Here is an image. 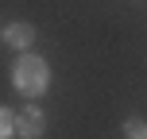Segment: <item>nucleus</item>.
Returning a JSON list of instances; mask_svg holds the SVG:
<instances>
[{"label": "nucleus", "mask_w": 147, "mask_h": 139, "mask_svg": "<svg viewBox=\"0 0 147 139\" xmlns=\"http://www.w3.org/2000/svg\"><path fill=\"white\" fill-rule=\"evenodd\" d=\"M12 81H16V89H20L23 97H39L51 85V66H47L39 54H23L12 66Z\"/></svg>", "instance_id": "1"}, {"label": "nucleus", "mask_w": 147, "mask_h": 139, "mask_svg": "<svg viewBox=\"0 0 147 139\" xmlns=\"http://www.w3.org/2000/svg\"><path fill=\"white\" fill-rule=\"evenodd\" d=\"M43 128H47V120H43V112H39L35 104H27L23 112H16V132H20L23 139H39Z\"/></svg>", "instance_id": "2"}, {"label": "nucleus", "mask_w": 147, "mask_h": 139, "mask_svg": "<svg viewBox=\"0 0 147 139\" xmlns=\"http://www.w3.org/2000/svg\"><path fill=\"white\" fill-rule=\"evenodd\" d=\"M4 39H8L12 46H20V50H23V46H31V39H35V27H31L27 19H20V23H8Z\"/></svg>", "instance_id": "3"}, {"label": "nucleus", "mask_w": 147, "mask_h": 139, "mask_svg": "<svg viewBox=\"0 0 147 139\" xmlns=\"http://www.w3.org/2000/svg\"><path fill=\"white\" fill-rule=\"evenodd\" d=\"M124 135L128 139H147V124H143V120H128V124H124Z\"/></svg>", "instance_id": "4"}, {"label": "nucleus", "mask_w": 147, "mask_h": 139, "mask_svg": "<svg viewBox=\"0 0 147 139\" xmlns=\"http://www.w3.org/2000/svg\"><path fill=\"white\" fill-rule=\"evenodd\" d=\"M12 132H16V116H12L8 108H0V139H8Z\"/></svg>", "instance_id": "5"}]
</instances>
